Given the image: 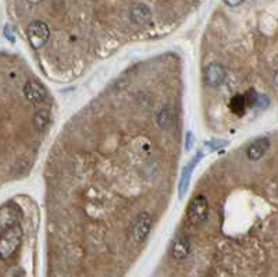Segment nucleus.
I'll return each mask as SVG.
<instances>
[{
    "label": "nucleus",
    "mask_w": 278,
    "mask_h": 277,
    "mask_svg": "<svg viewBox=\"0 0 278 277\" xmlns=\"http://www.w3.org/2000/svg\"><path fill=\"white\" fill-rule=\"evenodd\" d=\"M21 239L22 228L20 227V224H17L2 234L0 235V258L3 261H9L10 258H13L21 244Z\"/></svg>",
    "instance_id": "obj_1"
},
{
    "label": "nucleus",
    "mask_w": 278,
    "mask_h": 277,
    "mask_svg": "<svg viewBox=\"0 0 278 277\" xmlns=\"http://www.w3.org/2000/svg\"><path fill=\"white\" fill-rule=\"evenodd\" d=\"M27 37L33 49H39L49 41L50 29L46 22L36 20V21H32L28 25Z\"/></svg>",
    "instance_id": "obj_2"
},
{
    "label": "nucleus",
    "mask_w": 278,
    "mask_h": 277,
    "mask_svg": "<svg viewBox=\"0 0 278 277\" xmlns=\"http://www.w3.org/2000/svg\"><path fill=\"white\" fill-rule=\"evenodd\" d=\"M209 215V203L206 196L197 195L195 196L189 205H188V209H186V216H188V220L192 223V224H201L206 219H208Z\"/></svg>",
    "instance_id": "obj_3"
},
{
    "label": "nucleus",
    "mask_w": 278,
    "mask_h": 277,
    "mask_svg": "<svg viewBox=\"0 0 278 277\" xmlns=\"http://www.w3.org/2000/svg\"><path fill=\"white\" fill-rule=\"evenodd\" d=\"M20 218H21V212L16 205L7 203L5 206L0 207V235L17 226L20 222Z\"/></svg>",
    "instance_id": "obj_4"
},
{
    "label": "nucleus",
    "mask_w": 278,
    "mask_h": 277,
    "mask_svg": "<svg viewBox=\"0 0 278 277\" xmlns=\"http://www.w3.org/2000/svg\"><path fill=\"white\" fill-rule=\"evenodd\" d=\"M24 95L31 103H42L45 99L48 98V92L45 87L38 81H28L24 85Z\"/></svg>",
    "instance_id": "obj_5"
},
{
    "label": "nucleus",
    "mask_w": 278,
    "mask_h": 277,
    "mask_svg": "<svg viewBox=\"0 0 278 277\" xmlns=\"http://www.w3.org/2000/svg\"><path fill=\"white\" fill-rule=\"evenodd\" d=\"M225 78V70L221 64L218 63H212L205 71V81L209 87H220Z\"/></svg>",
    "instance_id": "obj_6"
},
{
    "label": "nucleus",
    "mask_w": 278,
    "mask_h": 277,
    "mask_svg": "<svg viewBox=\"0 0 278 277\" xmlns=\"http://www.w3.org/2000/svg\"><path fill=\"white\" fill-rule=\"evenodd\" d=\"M152 228V218L149 213H141L134 223V238L139 241H143L146 238L147 234Z\"/></svg>",
    "instance_id": "obj_7"
},
{
    "label": "nucleus",
    "mask_w": 278,
    "mask_h": 277,
    "mask_svg": "<svg viewBox=\"0 0 278 277\" xmlns=\"http://www.w3.org/2000/svg\"><path fill=\"white\" fill-rule=\"evenodd\" d=\"M270 148V140L267 136L257 138L256 141H253L248 148V158L251 160H259L264 153L267 152Z\"/></svg>",
    "instance_id": "obj_8"
},
{
    "label": "nucleus",
    "mask_w": 278,
    "mask_h": 277,
    "mask_svg": "<svg viewBox=\"0 0 278 277\" xmlns=\"http://www.w3.org/2000/svg\"><path fill=\"white\" fill-rule=\"evenodd\" d=\"M189 250H191L189 239L184 237V235H180V237H177L174 239V243L171 245V256L174 259H177V261H182L184 258L188 256Z\"/></svg>",
    "instance_id": "obj_9"
},
{
    "label": "nucleus",
    "mask_w": 278,
    "mask_h": 277,
    "mask_svg": "<svg viewBox=\"0 0 278 277\" xmlns=\"http://www.w3.org/2000/svg\"><path fill=\"white\" fill-rule=\"evenodd\" d=\"M152 18V13L150 9L143 3H137V5L132 6L131 9V20L138 25H145L150 21Z\"/></svg>",
    "instance_id": "obj_10"
},
{
    "label": "nucleus",
    "mask_w": 278,
    "mask_h": 277,
    "mask_svg": "<svg viewBox=\"0 0 278 277\" xmlns=\"http://www.w3.org/2000/svg\"><path fill=\"white\" fill-rule=\"evenodd\" d=\"M201 158H202V153L196 155V156L193 158V160H192L191 163L188 164V166L184 168V173H182V177H181L180 196H184V194H185L186 188H188V184H189V180H191L192 171H193V167H195V164H196L197 162L201 160Z\"/></svg>",
    "instance_id": "obj_11"
},
{
    "label": "nucleus",
    "mask_w": 278,
    "mask_h": 277,
    "mask_svg": "<svg viewBox=\"0 0 278 277\" xmlns=\"http://www.w3.org/2000/svg\"><path fill=\"white\" fill-rule=\"evenodd\" d=\"M175 121V113L171 108H164L157 116V124L162 128H170L171 125L174 124Z\"/></svg>",
    "instance_id": "obj_12"
},
{
    "label": "nucleus",
    "mask_w": 278,
    "mask_h": 277,
    "mask_svg": "<svg viewBox=\"0 0 278 277\" xmlns=\"http://www.w3.org/2000/svg\"><path fill=\"white\" fill-rule=\"evenodd\" d=\"M246 102L244 95H235L234 98L229 100V109L236 116H244L246 110Z\"/></svg>",
    "instance_id": "obj_13"
},
{
    "label": "nucleus",
    "mask_w": 278,
    "mask_h": 277,
    "mask_svg": "<svg viewBox=\"0 0 278 277\" xmlns=\"http://www.w3.org/2000/svg\"><path fill=\"white\" fill-rule=\"evenodd\" d=\"M49 123V112L48 110H39L33 116V124L36 125L38 130H44Z\"/></svg>",
    "instance_id": "obj_14"
},
{
    "label": "nucleus",
    "mask_w": 278,
    "mask_h": 277,
    "mask_svg": "<svg viewBox=\"0 0 278 277\" xmlns=\"http://www.w3.org/2000/svg\"><path fill=\"white\" fill-rule=\"evenodd\" d=\"M245 0H224V3L229 7H236V6H240L241 3H244Z\"/></svg>",
    "instance_id": "obj_15"
},
{
    "label": "nucleus",
    "mask_w": 278,
    "mask_h": 277,
    "mask_svg": "<svg viewBox=\"0 0 278 277\" xmlns=\"http://www.w3.org/2000/svg\"><path fill=\"white\" fill-rule=\"evenodd\" d=\"M192 142H193V136H192L191 132H188V135H186V141H185L186 149H191Z\"/></svg>",
    "instance_id": "obj_16"
},
{
    "label": "nucleus",
    "mask_w": 278,
    "mask_h": 277,
    "mask_svg": "<svg viewBox=\"0 0 278 277\" xmlns=\"http://www.w3.org/2000/svg\"><path fill=\"white\" fill-rule=\"evenodd\" d=\"M28 3H31V5H39V3H42L45 0H27Z\"/></svg>",
    "instance_id": "obj_17"
},
{
    "label": "nucleus",
    "mask_w": 278,
    "mask_h": 277,
    "mask_svg": "<svg viewBox=\"0 0 278 277\" xmlns=\"http://www.w3.org/2000/svg\"><path fill=\"white\" fill-rule=\"evenodd\" d=\"M274 81H275V84L278 85V71L275 73V76H274Z\"/></svg>",
    "instance_id": "obj_18"
}]
</instances>
